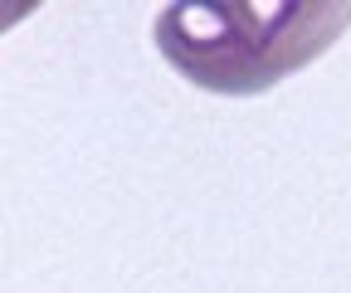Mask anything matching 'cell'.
I'll return each mask as SVG.
<instances>
[{"label":"cell","instance_id":"6da1fadb","mask_svg":"<svg viewBox=\"0 0 351 293\" xmlns=\"http://www.w3.org/2000/svg\"><path fill=\"white\" fill-rule=\"evenodd\" d=\"M346 25L341 0H171L156 15V49L195 89L254 98L332 49Z\"/></svg>","mask_w":351,"mask_h":293}]
</instances>
